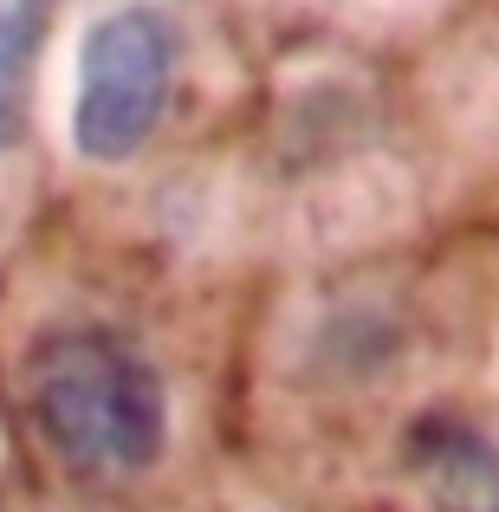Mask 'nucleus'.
Returning a JSON list of instances; mask_svg holds the SVG:
<instances>
[{
  "mask_svg": "<svg viewBox=\"0 0 499 512\" xmlns=\"http://www.w3.org/2000/svg\"><path fill=\"white\" fill-rule=\"evenodd\" d=\"M26 409L39 441L91 480H137L169 448V396L156 363L98 325L52 331L33 350Z\"/></svg>",
  "mask_w": 499,
  "mask_h": 512,
  "instance_id": "nucleus-1",
  "label": "nucleus"
},
{
  "mask_svg": "<svg viewBox=\"0 0 499 512\" xmlns=\"http://www.w3.org/2000/svg\"><path fill=\"white\" fill-rule=\"evenodd\" d=\"M175 65L182 33L156 0L91 13L72 52V150L85 163H130L175 98Z\"/></svg>",
  "mask_w": 499,
  "mask_h": 512,
  "instance_id": "nucleus-2",
  "label": "nucleus"
},
{
  "mask_svg": "<svg viewBox=\"0 0 499 512\" xmlns=\"http://www.w3.org/2000/svg\"><path fill=\"white\" fill-rule=\"evenodd\" d=\"M409 474L428 512H499V448L461 415H422L409 428Z\"/></svg>",
  "mask_w": 499,
  "mask_h": 512,
  "instance_id": "nucleus-3",
  "label": "nucleus"
},
{
  "mask_svg": "<svg viewBox=\"0 0 499 512\" xmlns=\"http://www.w3.org/2000/svg\"><path fill=\"white\" fill-rule=\"evenodd\" d=\"M39 20H46V0H0V150L26 124V78H33V52H39Z\"/></svg>",
  "mask_w": 499,
  "mask_h": 512,
  "instance_id": "nucleus-4",
  "label": "nucleus"
}]
</instances>
